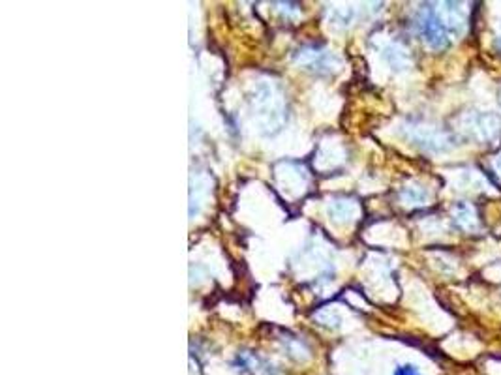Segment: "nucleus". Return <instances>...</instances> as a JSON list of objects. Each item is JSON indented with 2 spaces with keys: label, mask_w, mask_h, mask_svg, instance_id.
<instances>
[{
  "label": "nucleus",
  "mask_w": 501,
  "mask_h": 375,
  "mask_svg": "<svg viewBox=\"0 0 501 375\" xmlns=\"http://www.w3.org/2000/svg\"><path fill=\"white\" fill-rule=\"evenodd\" d=\"M419 31L424 36V40L430 43L436 49H441L449 43V38H447V32H445L443 25L438 21V17L433 16L432 11H423V16L419 19Z\"/></svg>",
  "instance_id": "f257e3e1"
},
{
  "label": "nucleus",
  "mask_w": 501,
  "mask_h": 375,
  "mask_svg": "<svg viewBox=\"0 0 501 375\" xmlns=\"http://www.w3.org/2000/svg\"><path fill=\"white\" fill-rule=\"evenodd\" d=\"M394 375H421V374H419V370L415 368V366L406 364V366H400V368H397Z\"/></svg>",
  "instance_id": "f03ea898"
}]
</instances>
